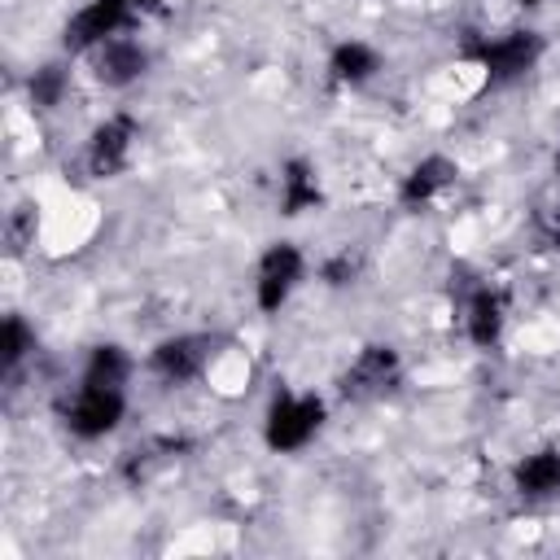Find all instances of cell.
<instances>
[{"instance_id":"obj_1","label":"cell","mask_w":560,"mask_h":560,"mask_svg":"<svg viewBox=\"0 0 560 560\" xmlns=\"http://www.w3.org/2000/svg\"><path fill=\"white\" fill-rule=\"evenodd\" d=\"M547 57V35L529 22L490 31V35H472L464 48V66L481 74L486 88H512L525 83Z\"/></svg>"},{"instance_id":"obj_2","label":"cell","mask_w":560,"mask_h":560,"mask_svg":"<svg viewBox=\"0 0 560 560\" xmlns=\"http://www.w3.org/2000/svg\"><path fill=\"white\" fill-rule=\"evenodd\" d=\"M328 429V398L319 389H271L262 420H258V438L271 455H302L319 442V433Z\"/></svg>"},{"instance_id":"obj_3","label":"cell","mask_w":560,"mask_h":560,"mask_svg":"<svg viewBox=\"0 0 560 560\" xmlns=\"http://www.w3.org/2000/svg\"><path fill=\"white\" fill-rule=\"evenodd\" d=\"M311 276H315V258L302 249V241H293V236L267 241L258 249V258H254V280H249L254 311L267 315V319L280 315Z\"/></svg>"},{"instance_id":"obj_4","label":"cell","mask_w":560,"mask_h":560,"mask_svg":"<svg viewBox=\"0 0 560 560\" xmlns=\"http://www.w3.org/2000/svg\"><path fill=\"white\" fill-rule=\"evenodd\" d=\"M140 136H144V127H140V118H136L131 109H122V105L105 109V114L83 131V144H79L83 175H88V179H101V184L127 175L131 162H136Z\"/></svg>"},{"instance_id":"obj_5","label":"cell","mask_w":560,"mask_h":560,"mask_svg":"<svg viewBox=\"0 0 560 560\" xmlns=\"http://www.w3.org/2000/svg\"><path fill=\"white\" fill-rule=\"evenodd\" d=\"M127 416H131V389L74 381V389L61 402V424L74 442H105L127 424Z\"/></svg>"},{"instance_id":"obj_6","label":"cell","mask_w":560,"mask_h":560,"mask_svg":"<svg viewBox=\"0 0 560 560\" xmlns=\"http://www.w3.org/2000/svg\"><path fill=\"white\" fill-rule=\"evenodd\" d=\"M140 363H144V372H149L153 381H162V385H192V381H201V376L214 368V337L188 332V328L166 332V337H158V341L144 350Z\"/></svg>"},{"instance_id":"obj_7","label":"cell","mask_w":560,"mask_h":560,"mask_svg":"<svg viewBox=\"0 0 560 560\" xmlns=\"http://www.w3.org/2000/svg\"><path fill=\"white\" fill-rule=\"evenodd\" d=\"M88 79L105 92H131L149 70H153V48L140 31H122L109 35L105 44H96L88 57Z\"/></svg>"},{"instance_id":"obj_8","label":"cell","mask_w":560,"mask_h":560,"mask_svg":"<svg viewBox=\"0 0 560 560\" xmlns=\"http://www.w3.org/2000/svg\"><path fill=\"white\" fill-rule=\"evenodd\" d=\"M122 31H140V22L127 9V0H83L61 22V52L83 61L96 44H105L109 35H122Z\"/></svg>"},{"instance_id":"obj_9","label":"cell","mask_w":560,"mask_h":560,"mask_svg":"<svg viewBox=\"0 0 560 560\" xmlns=\"http://www.w3.org/2000/svg\"><path fill=\"white\" fill-rule=\"evenodd\" d=\"M508 324H512V302L499 284L490 280H477L464 302H459V328H464V341L472 350H499L503 337H508Z\"/></svg>"},{"instance_id":"obj_10","label":"cell","mask_w":560,"mask_h":560,"mask_svg":"<svg viewBox=\"0 0 560 560\" xmlns=\"http://www.w3.org/2000/svg\"><path fill=\"white\" fill-rule=\"evenodd\" d=\"M398 381H402V354L389 341H368L350 354L341 372V394L354 402H372V398H385Z\"/></svg>"},{"instance_id":"obj_11","label":"cell","mask_w":560,"mask_h":560,"mask_svg":"<svg viewBox=\"0 0 560 560\" xmlns=\"http://www.w3.org/2000/svg\"><path fill=\"white\" fill-rule=\"evenodd\" d=\"M508 490L525 503V508H547L560 499V446L556 442H538L529 451H521L508 468Z\"/></svg>"},{"instance_id":"obj_12","label":"cell","mask_w":560,"mask_h":560,"mask_svg":"<svg viewBox=\"0 0 560 560\" xmlns=\"http://www.w3.org/2000/svg\"><path fill=\"white\" fill-rule=\"evenodd\" d=\"M455 179H459V162H455L451 153H442V149H429V153H420V158L398 175L394 201H398L402 210H424V206L442 201V197L455 188Z\"/></svg>"},{"instance_id":"obj_13","label":"cell","mask_w":560,"mask_h":560,"mask_svg":"<svg viewBox=\"0 0 560 560\" xmlns=\"http://www.w3.org/2000/svg\"><path fill=\"white\" fill-rule=\"evenodd\" d=\"M381 74H385V52H381V44H372L363 35H341L324 57V79L341 92H359V88L376 83Z\"/></svg>"},{"instance_id":"obj_14","label":"cell","mask_w":560,"mask_h":560,"mask_svg":"<svg viewBox=\"0 0 560 560\" xmlns=\"http://www.w3.org/2000/svg\"><path fill=\"white\" fill-rule=\"evenodd\" d=\"M319 206H324L319 166L306 153H289L276 171V210H280V219H302Z\"/></svg>"},{"instance_id":"obj_15","label":"cell","mask_w":560,"mask_h":560,"mask_svg":"<svg viewBox=\"0 0 560 560\" xmlns=\"http://www.w3.org/2000/svg\"><path fill=\"white\" fill-rule=\"evenodd\" d=\"M74 61L79 57H70V52H57V57H44V61H35L31 70H26V105L35 109V114H57V109H66V101L74 96Z\"/></svg>"},{"instance_id":"obj_16","label":"cell","mask_w":560,"mask_h":560,"mask_svg":"<svg viewBox=\"0 0 560 560\" xmlns=\"http://www.w3.org/2000/svg\"><path fill=\"white\" fill-rule=\"evenodd\" d=\"M140 368H144V363H140L122 341H96V346H88V354H83L79 381H88V385H109V389H131V381H136Z\"/></svg>"},{"instance_id":"obj_17","label":"cell","mask_w":560,"mask_h":560,"mask_svg":"<svg viewBox=\"0 0 560 560\" xmlns=\"http://www.w3.org/2000/svg\"><path fill=\"white\" fill-rule=\"evenodd\" d=\"M35 324L22 315V311H4L0 319V368L4 376H18V368L35 354Z\"/></svg>"},{"instance_id":"obj_18","label":"cell","mask_w":560,"mask_h":560,"mask_svg":"<svg viewBox=\"0 0 560 560\" xmlns=\"http://www.w3.org/2000/svg\"><path fill=\"white\" fill-rule=\"evenodd\" d=\"M359 271H363V254H359L354 245H337V249H328V254L315 262V280H319L324 289H350V284L359 280Z\"/></svg>"},{"instance_id":"obj_19","label":"cell","mask_w":560,"mask_h":560,"mask_svg":"<svg viewBox=\"0 0 560 560\" xmlns=\"http://www.w3.org/2000/svg\"><path fill=\"white\" fill-rule=\"evenodd\" d=\"M547 4H551V0H512V9H516V13H525V18H529V13H542Z\"/></svg>"},{"instance_id":"obj_20","label":"cell","mask_w":560,"mask_h":560,"mask_svg":"<svg viewBox=\"0 0 560 560\" xmlns=\"http://www.w3.org/2000/svg\"><path fill=\"white\" fill-rule=\"evenodd\" d=\"M556 175H560V149H556Z\"/></svg>"}]
</instances>
